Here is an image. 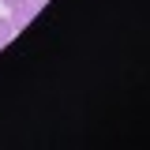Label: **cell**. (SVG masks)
Segmentation results:
<instances>
[{
  "label": "cell",
  "instance_id": "1",
  "mask_svg": "<svg viewBox=\"0 0 150 150\" xmlns=\"http://www.w3.org/2000/svg\"><path fill=\"white\" fill-rule=\"evenodd\" d=\"M41 8H45V0H19L15 8H11V26H15V30H23V26H26V23H30Z\"/></svg>",
  "mask_w": 150,
  "mask_h": 150
},
{
  "label": "cell",
  "instance_id": "2",
  "mask_svg": "<svg viewBox=\"0 0 150 150\" xmlns=\"http://www.w3.org/2000/svg\"><path fill=\"white\" fill-rule=\"evenodd\" d=\"M15 34V26H11V15H0V45H8Z\"/></svg>",
  "mask_w": 150,
  "mask_h": 150
},
{
  "label": "cell",
  "instance_id": "3",
  "mask_svg": "<svg viewBox=\"0 0 150 150\" xmlns=\"http://www.w3.org/2000/svg\"><path fill=\"white\" fill-rule=\"evenodd\" d=\"M15 4H19V0H4V8H8V11H11V8H15Z\"/></svg>",
  "mask_w": 150,
  "mask_h": 150
}]
</instances>
